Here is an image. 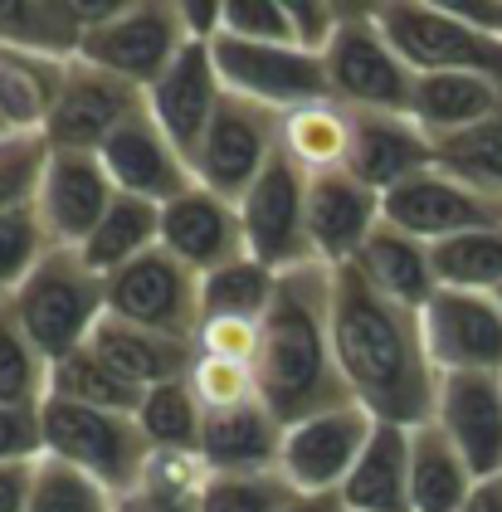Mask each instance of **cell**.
<instances>
[{
  "label": "cell",
  "instance_id": "obj_1",
  "mask_svg": "<svg viewBox=\"0 0 502 512\" xmlns=\"http://www.w3.org/2000/svg\"><path fill=\"white\" fill-rule=\"evenodd\" d=\"M332 342L356 405L381 425L420 430L439 405V371L429 361L420 313L381 298L356 269H332Z\"/></svg>",
  "mask_w": 502,
  "mask_h": 512
},
{
  "label": "cell",
  "instance_id": "obj_2",
  "mask_svg": "<svg viewBox=\"0 0 502 512\" xmlns=\"http://www.w3.org/2000/svg\"><path fill=\"white\" fill-rule=\"evenodd\" d=\"M254 376H259V400L283 425H298L317 410L351 400L337 366V342H332V269L327 264L278 274L273 303L264 313V347L254 361Z\"/></svg>",
  "mask_w": 502,
  "mask_h": 512
},
{
  "label": "cell",
  "instance_id": "obj_3",
  "mask_svg": "<svg viewBox=\"0 0 502 512\" xmlns=\"http://www.w3.org/2000/svg\"><path fill=\"white\" fill-rule=\"evenodd\" d=\"M83 40L74 59H88L117 79L152 88L191 44L181 0H127V5H83Z\"/></svg>",
  "mask_w": 502,
  "mask_h": 512
},
{
  "label": "cell",
  "instance_id": "obj_4",
  "mask_svg": "<svg viewBox=\"0 0 502 512\" xmlns=\"http://www.w3.org/2000/svg\"><path fill=\"white\" fill-rule=\"evenodd\" d=\"M10 308L54 366L93 342L98 322L108 317V278L93 274L78 249H49V259L10 298Z\"/></svg>",
  "mask_w": 502,
  "mask_h": 512
},
{
  "label": "cell",
  "instance_id": "obj_5",
  "mask_svg": "<svg viewBox=\"0 0 502 512\" xmlns=\"http://www.w3.org/2000/svg\"><path fill=\"white\" fill-rule=\"evenodd\" d=\"M327 93L351 113H405L415 108V69L390 49L376 25V5H342V25L322 54Z\"/></svg>",
  "mask_w": 502,
  "mask_h": 512
},
{
  "label": "cell",
  "instance_id": "obj_6",
  "mask_svg": "<svg viewBox=\"0 0 502 512\" xmlns=\"http://www.w3.org/2000/svg\"><path fill=\"white\" fill-rule=\"evenodd\" d=\"M376 25L415 74H478L502 83V35L459 20L444 0H386Z\"/></svg>",
  "mask_w": 502,
  "mask_h": 512
},
{
  "label": "cell",
  "instance_id": "obj_7",
  "mask_svg": "<svg viewBox=\"0 0 502 512\" xmlns=\"http://www.w3.org/2000/svg\"><path fill=\"white\" fill-rule=\"evenodd\" d=\"M39 425H44V454L78 464L113 493L132 488L147 454H152L137 415H122V410H93V405L49 395L39 405Z\"/></svg>",
  "mask_w": 502,
  "mask_h": 512
},
{
  "label": "cell",
  "instance_id": "obj_8",
  "mask_svg": "<svg viewBox=\"0 0 502 512\" xmlns=\"http://www.w3.org/2000/svg\"><path fill=\"white\" fill-rule=\"evenodd\" d=\"M381 215H386V225L405 230V235L425 239V244H444V239H459L468 230L502 225V191L478 186L449 166H429L381 196Z\"/></svg>",
  "mask_w": 502,
  "mask_h": 512
},
{
  "label": "cell",
  "instance_id": "obj_9",
  "mask_svg": "<svg viewBox=\"0 0 502 512\" xmlns=\"http://www.w3.org/2000/svg\"><path fill=\"white\" fill-rule=\"evenodd\" d=\"M308 181L293 161L278 157L264 166V176L249 186V196L239 200V220H244V249L269 264L273 274H293L317 264L308 235Z\"/></svg>",
  "mask_w": 502,
  "mask_h": 512
},
{
  "label": "cell",
  "instance_id": "obj_10",
  "mask_svg": "<svg viewBox=\"0 0 502 512\" xmlns=\"http://www.w3.org/2000/svg\"><path fill=\"white\" fill-rule=\"evenodd\" d=\"M215 69L234 98L264 103L273 113H293L303 103H322L327 93V64L322 54H308L298 44H244L230 35H215Z\"/></svg>",
  "mask_w": 502,
  "mask_h": 512
},
{
  "label": "cell",
  "instance_id": "obj_11",
  "mask_svg": "<svg viewBox=\"0 0 502 512\" xmlns=\"http://www.w3.org/2000/svg\"><path fill=\"white\" fill-rule=\"evenodd\" d=\"M278 132H283V113L225 93L220 113L195 152V181L239 205L249 196V186L264 176V166L278 157Z\"/></svg>",
  "mask_w": 502,
  "mask_h": 512
},
{
  "label": "cell",
  "instance_id": "obj_12",
  "mask_svg": "<svg viewBox=\"0 0 502 512\" xmlns=\"http://www.w3.org/2000/svg\"><path fill=\"white\" fill-rule=\"evenodd\" d=\"M108 317L147 327L176 342H195L200 327V274L156 244L108 278Z\"/></svg>",
  "mask_w": 502,
  "mask_h": 512
},
{
  "label": "cell",
  "instance_id": "obj_13",
  "mask_svg": "<svg viewBox=\"0 0 502 512\" xmlns=\"http://www.w3.org/2000/svg\"><path fill=\"white\" fill-rule=\"evenodd\" d=\"M371 434H376V415L356 400L317 410L283 430L278 473L293 483V493H342V483L351 478L356 459L366 454Z\"/></svg>",
  "mask_w": 502,
  "mask_h": 512
},
{
  "label": "cell",
  "instance_id": "obj_14",
  "mask_svg": "<svg viewBox=\"0 0 502 512\" xmlns=\"http://www.w3.org/2000/svg\"><path fill=\"white\" fill-rule=\"evenodd\" d=\"M420 327L439 376H502V303L493 293L439 288Z\"/></svg>",
  "mask_w": 502,
  "mask_h": 512
},
{
  "label": "cell",
  "instance_id": "obj_15",
  "mask_svg": "<svg viewBox=\"0 0 502 512\" xmlns=\"http://www.w3.org/2000/svg\"><path fill=\"white\" fill-rule=\"evenodd\" d=\"M142 108H147V93L137 83L117 79L88 59H69L44 137L54 152H103V142Z\"/></svg>",
  "mask_w": 502,
  "mask_h": 512
},
{
  "label": "cell",
  "instance_id": "obj_16",
  "mask_svg": "<svg viewBox=\"0 0 502 512\" xmlns=\"http://www.w3.org/2000/svg\"><path fill=\"white\" fill-rule=\"evenodd\" d=\"M117 186L98 152H49L44 181L35 196L39 225L49 230L54 249H83L98 220L113 210Z\"/></svg>",
  "mask_w": 502,
  "mask_h": 512
},
{
  "label": "cell",
  "instance_id": "obj_17",
  "mask_svg": "<svg viewBox=\"0 0 502 512\" xmlns=\"http://www.w3.org/2000/svg\"><path fill=\"white\" fill-rule=\"evenodd\" d=\"M220 103H225V83H220V69H215V49L205 40L186 44L181 59L147 88V113L171 137V147L191 161V171Z\"/></svg>",
  "mask_w": 502,
  "mask_h": 512
},
{
  "label": "cell",
  "instance_id": "obj_18",
  "mask_svg": "<svg viewBox=\"0 0 502 512\" xmlns=\"http://www.w3.org/2000/svg\"><path fill=\"white\" fill-rule=\"evenodd\" d=\"M103 166L113 176L117 196H137L152 205H171L176 196H186L191 186H200L191 171V161L171 147V137L152 122V113L142 108L137 118H127L113 137L103 142Z\"/></svg>",
  "mask_w": 502,
  "mask_h": 512
},
{
  "label": "cell",
  "instance_id": "obj_19",
  "mask_svg": "<svg viewBox=\"0 0 502 512\" xmlns=\"http://www.w3.org/2000/svg\"><path fill=\"white\" fill-rule=\"evenodd\" d=\"M161 249L176 254L195 274H215L234 259H244V220L239 205L205 186H191L186 196L161 205Z\"/></svg>",
  "mask_w": 502,
  "mask_h": 512
},
{
  "label": "cell",
  "instance_id": "obj_20",
  "mask_svg": "<svg viewBox=\"0 0 502 512\" xmlns=\"http://www.w3.org/2000/svg\"><path fill=\"white\" fill-rule=\"evenodd\" d=\"M434 425L464 454L478 483L502 478V376H444Z\"/></svg>",
  "mask_w": 502,
  "mask_h": 512
},
{
  "label": "cell",
  "instance_id": "obj_21",
  "mask_svg": "<svg viewBox=\"0 0 502 512\" xmlns=\"http://www.w3.org/2000/svg\"><path fill=\"white\" fill-rule=\"evenodd\" d=\"M381 191L361 186L351 171L312 176L308 181V235L312 254L327 269H347L366 249V239L381 230Z\"/></svg>",
  "mask_w": 502,
  "mask_h": 512
},
{
  "label": "cell",
  "instance_id": "obj_22",
  "mask_svg": "<svg viewBox=\"0 0 502 512\" xmlns=\"http://www.w3.org/2000/svg\"><path fill=\"white\" fill-rule=\"evenodd\" d=\"M439 166V142L405 113H356L347 171L371 191H395L400 181Z\"/></svg>",
  "mask_w": 502,
  "mask_h": 512
},
{
  "label": "cell",
  "instance_id": "obj_23",
  "mask_svg": "<svg viewBox=\"0 0 502 512\" xmlns=\"http://www.w3.org/2000/svg\"><path fill=\"white\" fill-rule=\"evenodd\" d=\"M64 64L69 59L0 44V142L44 137V127L54 118V103H59Z\"/></svg>",
  "mask_w": 502,
  "mask_h": 512
},
{
  "label": "cell",
  "instance_id": "obj_24",
  "mask_svg": "<svg viewBox=\"0 0 502 512\" xmlns=\"http://www.w3.org/2000/svg\"><path fill=\"white\" fill-rule=\"evenodd\" d=\"M351 269L366 278L381 298L410 308V313H425V303L439 293V274H434V244L405 235L381 220V230L366 239V249L351 259Z\"/></svg>",
  "mask_w": 502,
  "mask_h": 512
},
{
  "label": "cell",
  "instance_id": "obj_25",
  "mask_svg": "<svg viewBox=\"0 0 502 512\" xmlns=\"http://www.w3.org/2000/svg\"><path fill=\"white\" fill-rule=\"evenodd\" d=\"M88 347L103 356L127 386H137V391H152L161 381H181V376H191V366H195V342L161 337V332L122 322V317H103Z\"/></svg>",
  "mask_w": 502,
  "mask_h": 512
},
{
  "label": "cell",
  "instance_id": "obj_26",
  "mask_svg": "<svg viewBox=\"0 0 502 512\" xmlns=\"http://www.w3.org/2000/svg\"><path fill=\"white\" fill-rule=\"evenodd\" d=\"M283 420L273 415L264 400L244 405V410H220L205 415L200 430V454L215 473H254V469H278L283 454Z\"/></svg>",
  "mask_w": 502,
  "mask_h": 512
},
{
  "label": "cell",
  "instance_id": "obj_27",
  "mask_svg": "<svg viewBox=\"0 0 502 512\" xmlns=\"http://www.w3.org/2000/svg\"><path fill=\"white\" fill-rule=\"evenodd\" d=\"M337 498L347 512H415L410 508V430L376 420V434Z\"/></svg>",
  "mask_w": 502,
  "mask_h": 512
},
{
  "label": "cell",
  "instance_id": "obj_28",
  "mask_svg": "<svg viewBox=\"0 0 502 512\" xmlns=\"http://www.w3.org/2000/svg\"><path fill=\"white\" fill-rule=\"evenodd\" d=\"M478 478L449 434L434 420L410 430V508L415 512H468L478 498Z\"/></svg>",
  "mask_w": 502,
  "mask_h": 512
},
{
  "label": "cell",
  "instance_id": "obj_29",
  "mask_svg": "<svg viewBox=\"0 0 502 512\" xmlns=\"http://www.w3.org/2000/svg\"><path fill=\"white\" fill-rule=\"evenodd\" d=\"M351 137H356V113L322 98V103H303V108L283 113L278 152L303 176H332V171H347Z\"/></svg>",
  "mask_w": 502,
  "mask_h": 512
},
{
  "label": "cell",
  "instance_id": "obj_30",
  "mask_svg": "<svg viewBox=\"0 0 502 512\" xmlns=\"http://www.w3.org/2000/svg\"><path fill=\"white\" fill-rule=\"evenodd\" d=\"M502 103V83L478 74H415V108L410 118L425 127L434 142H449L488 118Z\"/></svg>",
  "mask_w": 502,
  "mask_h": 512
},
{
  "label": "cell",
  "instance_id": "obj_31",
  "mask_svg": "<svg viewBox=\"0 0 502 512\" xmlns=\"http://www.w3.org/2000/svg\"><path fill=\"white\" fill-rule=\"evenodd\" d=\"M156 244H161V205L137 200V196H117L113 210L98 220V230L88 235V244H83L78 254H83V264H88L93 274L113 278L117 269H127L132 259L152 254Z\"/></svg>",
  "mask_w": 502,
  "mask_h": 512
},
{
  "label": "cell",
  "instance_id": "obj_32",
  "mask_svg": "<svg viewBox=\"0 0 502 512\" xmlns=\"http://www.w3.org/2000/svg\"><path fill=\"white\" fill-rule=\"evenodd\" d=\"M49 395L74 400V405H93V410H122V415H137V405H142V395L147 391L127 386V381H122L93 347H78L74 356L54 361V371H49Z\"/></svg>",
  "mask_w": 502,
  "mask_h": 512
},
{
  "label": "cell",
  "instance_id": "obj_33",
  "mask_svg": "<svg viewBox=\"0 0 502 512\" xmlns=\"http://www.w3.org/2000/svg\"><path fill=\"white\" fill-rule=\"evenodd\" d=\"M49 356L35 347L10 303H0V405L39 410L49 400Z\"/></svg>",
  "mask_w": 502,
  "mask_h": 512
},
{
  "label": "cell",
  "instance_id": "obj_34",
  "mask_svg": "<svg viewBox=\"0 0 502 512\" xmlns=\"http://www.w3.org/2000/svg\"><path fill=\"white\" fill-rule=\"evenodd\" d=\"M273 288H278V274L269 264H259L254 254H244V259L200 278V317H254V322H264Z\"/></svg>",
  "mask_w": 502,
  "mask_h": 512
},
{
  "label": "cell",
  "instance_id": "obj_35",
  "mask_svg": "<svg viewBox=\"0 0 502 512\" xmlns=\"http://www.w3.org/2000/svg\"><path fill=\"white\" fill-rule=\"evenodd\" d=\"M434 274H439V288L498 293L502 288V225L468 230L459 239L434 244Z\"/></svg>",
  "mask_w": 502,
  "mask_h": 512
},
{
  "label": "cell",
  "instance_id": "obj_36",
  "mask_svg": "<svg viewBox=\"0 0 502 512\" xmlns=\"http://www.w3.org/2000/svg\"><path fill=\"white\" fill-rule=\"evenodd\" d=\"M137 425L147 434L152 449H200V430H205V410L195 400L191 381H161L142 395L137 405Z\"/></svg>",
  "mask_w": 502,
  "mask_h": 512
},
{
  "label": "cell",
  "instance_id": "obj_37",
  "mask_svg": "<svg viewBox=\"0 0 502 512\" xmlns=\"http://www.w3.org/2000/svg\"><path fill=\"white\" fill-rule=\"evenodd\" d=\"M113 488H103L93 473L78 464H64L54 454H44L35 464L30 483V512H113Z\"/></svg>",
  "mask_w": 502,
  "mask_h": 512
},
{
  "label": "cell",
  "instance_id": "obj_38",
  "mask_svg": "<svg viewBox=\"0 0 502 512\" xmlns=\"http://www.w3.org/2000/svg\"><path fill=\"white\" fill-rule=\"evenodd\" d=\"M49 249H54V239L39 225L35 205L0 215V303H10L30 283V274L49 259Z\"/></svg>",
  "mask_w": 502,
  "mask_h": 512
},
{
  "label": "cell",
  "instance_id": "obj_39",
  "mask_svg": "<svg viewBox=\"0 0 502 512\" xmlns=\"http://www.w3.org/2000/svg\"><path fill=\"white\" fill-rule=\"evenodd\" d=\"M298 493L278 469H254V473H215L205 488L200 512H288Z\"/></svg>",
  "mask_w": 502,
  "mask_h": 512
},
{
  "label": "cell",
  "instance_id": "obj_40",
  "mask_svg": "<svg viewBox=\"0 0 502 512\" xmlns=\"http://www.w3.org/2000/svg\"><path fill=\"white\" fill-rule=\"evenodd\" d=\"M439 166L459 171V176L478 181V186H498L502 191V103L478 127L439 142Z\"/></svg>",
  "mask_w": 502,
  "mask_h": 512
},
{
  "label": "cell",
  "instance_id": "obj_41",
  "mask_svg": "<svg viewBox=\"0 0 502 512\" xmlns=\"http://www.w3.org/2000/svg\"><path fill=\"white\" fill-rule=\"evenodd\" d=\"M191 391L200 400L205 415H220V410H244L259 400V376L254 366H234V361H215V356H200L195 352L191 366Z\"/></svg>",
  "mask_w": 502,
  "mask_h": 512
},
{
  "label": "cell",
  "instance_id": "obj_42",
  "mask_svg": "<svg viewBox=\"0 0 502 512\" xmlns=\"http://www.w3.org/2000/svg\"><path fill=\"white\" fill-rule=\"evenodd\" d=\"M49 152H54L49 137H10V142H0V215L35 205Z\"/></svg>",
  "mask_w": 502,
  "mask_h": 512
},
{
  "label": "cell",
  "instance_id": "obj_43",
  "mask_svg": "<svg viewBox=\"0 0 502 512\" xmlns=\"http://www.w3.org/2000/svg\"><path fill=\"white\" fill-rule=\"evenodd\" d=\"M220 35L244 44H293L288 0H225L220 5Z\"/></svg>",
  "mask_w": 502,
  "mask_h": 512
},
{
  "label": "cell",
  "instance_id": "obj_44",
  "mask_svg": "<svg viewBox=\"0 0 502 512\" xmlns=\"http://www.w3.org/2000/svg\"><path fill=\"white\" fill-rule=\"evenodd\" d=\"M259 347H264V322H254V317H200V327H195V352L215 356V361L254 366Z\"/></svg>",
  "mask_w": 502,
  "mask_h": 512
},
{
  "label": "cell",
  "instance_id": "obj_45",
  "mask_svg": "<svg viewBox=\"0 0 502 512\" xmlns=\"http://www.w3.org/2000/svg\"><path fill=\"white\" fill-rule=\"evenodd\" d=\"M35 459H44L39 410L0 405V464H35Z\"/></svg>",
  "mask_w": 502,
  "mask_h": 512
},
{
  "label": "cell",
  "instance_id": "obj_46",
  "mask_svg": "<svg viewBox=\"0 0 502 512\" xmlns=\"http://www.w3.org/2000/svg\"><path fill=\"white\" fill-rule=\"evenodd\" d=\"M205 493H186V488H166L147 473H137L132 488H122L113 498V512H200Z\"/></svg>",
  "mask_w": 502,
  "mask_h": 512
},
{
  "label": "cell",
  "instance_id": "obj_47",
  "mask_svg": "<svg viewBox=\"0 0 502 512\" xmlns=\"http://www.w3.org/2000/svg\"><path fill=\"white\" fill-rule=\"evenodd\" d=\"M288 20H293V44L308 54H327V44L342 25V5L332 0H288Z\"/></svg>",
  "mask_w": 502,
  "mask_h": 512
},
{
  "label": "cell",
  "instance_id": "obj_48",
  "mask_svg": "<svg viewBox=\"0 0 502 512\" xmlns=\"http://www.w3.org/2000/svg\"><path fill=\"white\" fill-rule=\"evenodd\" d=\"M39 464V459H35ZM35 464H0V512H30Z\"/></svg>",
  "mask_w": 502,
  "mask_h": 512
},
{
  "label": "cell",
  "instance_id": "obj_49",
  "mask_svg": "<svg viewBox=\"0 0 502 512\" xmlns=\"http://www.w3.org/2000/svg\"><path fill=\"white\" fill-rule=\"evenodd\" d=\"M220 5H225V0H181L191 40H205V44H210L215 35H220Z\"/></svg>",
  "mask_w": 502,
  "mask_h": 512
},
{
  "label": "cell",
  "instance_id": "obj_50",
  "mask_svg": "<svg viewBox=\"0 0 502 512\" xmlns=\"http://www.w3.org/2000/svg\"><path fill=\"white\" fill-rule=\"evenodd\" d=\"M288 512H347V508H342L337 493H298V498L288 503Z\"/></svg>",
  "mask_w": 502,
  "mask_h": 512
},
{
  "label": "cell",
  "instance_id": "obj_51",
  "mask_svg": "<svg viewBox=\"0 0 502 512\" xmlns=\"http://www.w3.org/2000/svg\"><path fill=\"white\" fill-rule=\"evenodd\" d=\"M473 508H478V512H502V478H498V483H483V488H478Z\"/></svg>",
  "mask_w": 502,
  "mask_h": 512
},
{
  "label": "cell",
  "instance_id": "obj_52",
  "mask_svg": "<svg viewBox=\"0 0 502 512\" xmlns=\"http://www.w3.org/2000/svg\"><path fill=\"white\" fill-rule=\"evenodd\" d=\"M493 298H498V303H502V288H498V293H493Z\"/></svg>",
  "mask_w": 502,
  "mask_h": 512
},
{
  "label": "cell",
  "instance_id": "obj_53",
  "mask_svg": "<svg viewBox=\"0 0 502 512\" xmlns=\"http://www.w3.org/2000/svg\"><path fill=\"white\" fill-rule=\"evenodd\" d=\"M468 512H478V508H468Z\"/></svg>",
  "mask_w": 502,
  "mask_h": 512
}]
</instances>
